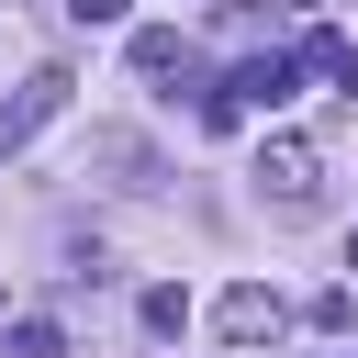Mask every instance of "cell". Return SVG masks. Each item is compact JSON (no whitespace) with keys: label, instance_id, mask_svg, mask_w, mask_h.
Segmentation results:
<instances>
[{"label":"cell","instance_id":"3","mask_svg":"<svg viewBox=\"0 0 358 358\" xmlns=\"http://www.w3.org/2000/svg\"><path fill=\"white\" fill-rule=\"evenodd\" d=\"M224 90H235V101H246V112H280V101H291V90H302V56H246V67H235V78H224Z\"/></svg>","mask_w":358,"mask_h":358},{"label":"cell","instance_id":"9","mask_svg":"<svg viewBox=\"0 0 358 358\" xmlns=\"http://www.w3.org/2000/svg\"><path fill=\"white\" fill-rule=\"evenodd\" d=\"M67 22H123V0H67Z\"/></svg>","mask_w":358,"mask_h":358},{"label":"cell","instance_id":"10","mask_svg":"<svg viewBox=\"0 0 358 358\" xmlns=\"http://www.w3.org/2000/svg\"><path fill=\"white\" fill-rule=\"evenodd\" d=\"M347 268H358V235H347Z\"/></svg>","mask_w":358,"mask_h":358},{"label":"cell","instance_id":"7","mask_svg":"<svg viewBox=\"0 0 358 358\" xmlns=\"http://www.w3.org/2000/svg\"><path fill=\"white\" fill-rule=\"evenodd\" d=\"M179 324H190V291H179V280H168V291H145V336H179Z\"/></svg>","mask_w":358,"mask_h":358},{"label":"cell","instance_id":"2","mask_svg":"<svg viewBox=\"0 0 358 358\" xmlns=\"http://www.w3.org/2000/svg\"><path fill=\"white\" fill-rule=\"evenodd\" d=\"M313 179H324V168H313V145H302V134H268V145H257V190H268L280 213H302V201H313Z\"/></svg>","mask_w":358,"mask_h":358},{"label":"cell","instance_id":"5","mask_svg":"<svg viewBox=\"0 0 358 358\" xmlns=\"http://www.w3.org/2000/svg\"><path fill=\"white\" fill-rule=\"evenodd\" d=\"M190 67H201V56H190V34H168V22H145V34H134V78H179V90H190Z\"/></svg>","mask_w":358,"mask_h":358},{"label":"cell","instance_id":"8","mask_svg":"<svg viewBox=\"0 0 358 358\" xmlns=\"http://www.w3.org/2000/svg\"><path fill=\"white\" fill-rule=\"evenodd\" d=\"M11 358H67V336H56L45 313H34V324H11Z\"/></svg>","mask_w":358,"mask_h":358},{"label":"cell","instance_id":"1","mask_svg":"<svg viewBox=\"0 0 358 358\" xmlns=\"http://www.w3.org/2000/svg\"><path fill=\"white\" fill-rule=\"evenodd\" d=\"M67 90H78L67 67H34V78L11 90V112H0V157H22V145H34V134H45L56 112H67Z\"/></svg>","mask_w":358,"mask_h":358},{"label":"cell","instance_id":"6","mask_svg":"<svg viewBox=\"0 0 358 358\" xmlns=\"http://www.w3.org/2000/svg\"><path fill=\"white\" fill-rule=\"evenodd\" d=\"M291 56H302V67H313V78H336V90H347V101H358V34H302V45H291Z\"/></svg>","mask_w":358,"mask_h":358},{"label":"cell","instance_id":"11","mask_svg":"<svg viewBox=\"0 0 358 358\" xmlns=\"http://www.w3.org/2000/svg\"><path fill=\"white\" fill-rule=\"evenodd\" d=\"M291 11H313V0H291Z\"/></svg>","mask_w":358,"mask_h":358},{"label":"cell","instance_id":"4","mask_svg":"<svg viewBox=\"0 0 358 358\" xmlns=\"http://www.w3.org/2000/svg\"><path fill=\"white\" fill-rule=\"evenodd\" d=\"M213 324H224L235 347H257V336H280V291H257V280H235V291L213 302Z\"/></svg>","mask_w":358,"mask_h":358}]
</instances>
